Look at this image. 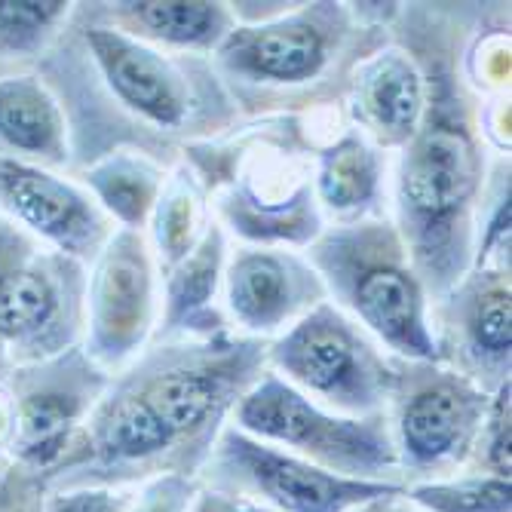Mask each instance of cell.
Segmentation results:
<instances>
[{
  "mask_svg": "<svg viewBox=\"0 0 512 512\" xmlns=\"http://www.w3.org/2000/svg\"><path fill=\"white\" fill-rule=\"evenodd\" d=\"M512 316H509V289L494 286L479 295V301L470 310V338L473 347L488 356V359H509V344H512Z\"/></svg>",
  "mask_w": 512,
  "mask_h": 512,
  "instance_id": "603a6c76",
  "label": "cell"
},
{
  "mask_svg": "<svg viewBox=\"0 0 512 512\" xmlns=\"http://www.w3.org/2000/svg\"><path fill=\"white\" fill-rule=\"evenodd\" d=\"M172 442L166 427L148 411V405L132 396L117 402L96 430V448L105 460H138L163 451Z\"/></svg>",
  "mask_w": 512,
  "mask_h": 512,
  "instance_id": "e0dca14e",
  "label": "cell"
},
{
  "mask_svg": "<svg viewBox=\"0 0 512 512\" xmlns=\"http://www.w3.org/2000/svg\"><path fill=\"white\" fill-rule=\"evenodd\" d=\"M411 500L430 512H509V479L485 476L421 485L411 491Z\"/></svg>",
  "mask_w": 512,
  "mask_h": 512,
  "instance_id": "ffe728a7",
  "label": "cell"
},
{
  "mask_svg": "<svg viewBox=\"0 0 512 512\" xmlns=\"http://www.w3.org/2000/svg\"><path fill=\"white\" fill-rule=\"evenodd\" d=\"M479 184V154L454 96L439 89L430 117L411 135L402 166V209L414 255L427 270L454 249Z\"/></svg>",
  "mask_w": 512,
  "mask_h": 512,
  "instance_id": "6da1fadb",
  "label": "cell"
},
{
  "mask_svg": "<svg viewBox=\"0 0 512 512\" xmlns=\"http://www.w3.org/2000/svg\"><path fill=\"white\" fill-rule=\"evenodd\" d=\"M240 424L264 439L307 451L310 457L341 470H381L393 460L387 439L359 421H335L310 405L283 381H264L240 405Z\"/></svg>",
  "mask_w": 512,
  "mask_h": 512,
  "instance_id": "3957f363",
  "label": "cell"
},
{
  "mask_svg": "<svg viewBox=\"0 0 512 512\" xmlns=\"http://www.w3.org/2000/svg\"><path fill=\"white\" fill-rule=\"evenodd\" d=\"M227 393V371L221 368H178L154 378L138 396L169 436L200 427Z\"/></svg>",
  "mask_w": 512,
  "mask_h": 512,
  "instance_id": "9a60e30c",
  "label": "cell"
},
{
  "mask_svg": "<svg viewBox=\"0 0 512 512\" xmlns=\"http://www.w3.org/2000/svg\"><path fill=\"white\" fill-rule=\"evenodd\" d=\"M83 411V390L74 378L59 381H34L16 405L13 417V454L31 470L56 463L71 442L74 424Z\"/></svg>",
  "mask_w": 512,
  "mask_h": 512,
  "instance_id": "7c38bea8",
  "label": "cell"
},
{
  "mask_svg": "<svg viewBox=\"0 0 512 512\" xmlns=\"http://www.w3.org/2000/svg\"><path fill=\"white\" fill-rule=\"evenodd\" d=\"M359 108L368 126L387 142H405L421 126L424 86L402 56H384L359 86Z\"/></svg>",
  "mask_w": 512,
  "mask_h": 512,
  "instance_id": "5bb4252c",
  "label": "cell"
},
{
  "mask_svg": "<svg viewBox=\"0 0 512 512\" xmlns=\"http://www.w3.org/2000/svg\"><path fill=\"white\" fill-rule=\"evenodd\" d=\"M89 184L99 191V197L108 203V209H114L129 224L142 221V215L151 203V194H154L151 175L138 172V166L129 160H108V163L96 166L89 172Z\"/></svg>",
  "mask_w": 512,
  "mask_h": 512,
  "instance_id": "7402d4cb",
  "label": "cell"
},
{
  "mask_svg": "<svg viewBox=\"0 0 512 512\" xmlns=\"http://www.w3.org/2000/svg\"><path fill=\"white\" fill-rule=\"evenodd\" d=\"M224 56L255 77L298 83L313 77L325 62V40L307 19H283L252 31L230 34Z\"/></svg>",
  "mask_w": 512,
  "mask_h": 512,
  "instance_id": "8fae6325",
  "label": "cell"
},
{
  "mask_svg": "<svg viewBox=\"0 0 512 512\" xmlns=\"http://www.w3.org/2000/svg\"><path fill=\"white\" fill-rule=\"evenodd\" d=\"M86 43L105 80L129 108L142 111L145 117L163 126L181 123L184 99L178 77L157 53L111 28H89Z\"/></svg>",
  "mask_w": 512,
  "mask_h": 512,
  "instance_id": "9c48e42d",
  "label": "cell"
},
{
  "mask_svg": "<svg viewBox=\"0 0 512 512\" xmlns=\"http://www.w3.org/2000/svg\"><path fill=\"white\" fill-rule=\"evenodd\" d=\"M224 454L261 494H267L286 512H344L356 503L396 494V488L390 485L356 482L325 473L304 460L276 454L273 448L249 442L237 433L224 439Z\"/></svg>",
  "mask_w": 512,
  "mask_h": 512,
  "instance_id": "8992f818",
  "label": "cell"
},
{
  "mask_svg": "<svg viewBox=\"0 0 512 512\" xmlns=\"http://www.w3.org/2000/svg\"><path fill=\"white\" fill-rule=\"evenodd\" d=\"M488 433V460L494 467V476L509 479V384L500 390L494 402Z\"/></svg>",
  "mask_w": 512,
  "mask_h": 512,
  "instance_id": "d4e9b609",
  "label": "cell"
},
{
  "mask_svg": "<svg viewBox=\"0 0 512 512\" xmlns=\"http://www.w3.org/2000/svg\"><path fill=\"white\" fill-rule=\"evenodd\" d=\"M68 13L62 0H0V53H31L53 34L56 22Z\"/></svg>",
  "mask_w": 512,
  "mask_h": 512,
  "instance_id": "44dd1931",
  "label": "cell"
},
{
  "mask_svg": "<svg viewBox=\"0 0 512 512\" xmlns=\"http://www.w3.org/2000/svg\"><path fill=\"white\" fill-rule=\"evenodd\" d=\"M368 252H359L347 240L335 252V279L353 310L375 329L390 347L405 356L436 359V341L424 319V295L417 279L399 264L393 246L384 249L375 237H365Z\"/></svg>",
  "mask_w": 512,
  "mask_h": 512,
  "instance_id": "277c9868",
  "label": "cell"
},
{
  "mask_svg": "<svg viewBox=\"0 0 512 512\" xmlns=\"http://www.w3.org/2000/svg\"><path fill=\"white\" fill-rule=\"evenodd\" d=\"M0 206L62 255H86L102 237L96 209L74 184L13 157H0Z\"/></svg>",
  "mask_w": 512,
  "mask_h": 512,
  "instance_id": "52a82bcc",
  "label": "cell"
},
{
  "mask_svg": "<svg viewBox=\"0 0 512 512\" xmlns=\"http://www.w3.org/2000/svg\"><path fill=\"white\" fill-rule=\"evenodd\" d=\"M230 307L249 329H273L292 310V276L273 255H243L230 270Z\"/></svg>",
  "mask_w": 512,
  "mask_h": 512,
  "instance_id": "2e32d148",
  "label": "cell"
},
{
  "mask_svg": "<svg viewBox=\"0 0 512 512\" xmlns=\"http://www.w3.org/2000/svg\"><path fill=\"white\" fill-rule=\"evenodd\" d=\"M77 267L65 255H25L0 286V347L19 362L46 359L74 338Z\"/></svg>",
  "mask_w": 512,
  "mask_h": 512,
  "instance_id": "7a4b0ae2",
  "label": "cell"
},
{
  "mask_svg": "<svg viewBox=\"0 0 512 512\" xmlns=\"http://www.w3.org/2000/svg\"><path fill=\"white\" fill-rule=\"evenodd\" d=\"M28 243L16 234V230L10 224H0V286H4L7 273L28 255ZM4 347H0V368H4Z\"/></svg>",
  "mask_w": 512,
  "mask_h": 512,
  "instance_id": "4316f807",
  "label": "cell"
},
{
  "mask_svg": "<svg viewBox=\"0 0 512 512\" xmlns=\"http://www.w3.org/2000/svg\"><path fill=\"white\" fill-rule=\"evenodd\" d=\"M378 184V166L371 151L359 138H344L329 154L322 157L319 169V191L322 200L338 212L359 209L371 200Z\"/></svg>",
  "mask_w": 512,
  "mask_h": 512,
  "instance_id": "ac0fdd59",
  "label": "cell"
},
{
  "mask_svg": "<svg viewBox=\"0 0 512 512\" xmlns=\"http://www.w3.org/2000/svg\"><path fill=\"white\" fill-rule=\"evenodd\" d=\"M10 430V414L4 411V408H0V436H4Z\"/></svg>",
  "mask_w": 512,
  "mask_h": 512,
  "instance_id": "f546056e",
  "label": "cell"
},
{
  "mask_svg": "<svg viewBox=\"0 0 512 512\" xmlns=\"http://www.w3.org/2000/svg\"><path fill=\"white\" fill-rule=\"evenodd\" d=\"M215 267H218V237H209L200 246V252L172 279L169 289L172 316H188L215 292Z\"/></svg>",
  "mask_w": 512,
  "mask_h": 512,
  "instance_id": "cb8c5ba5",
  "label": "cell"
},
{
  "mask_svg": "<svg viewBox=\"0 0 512 512\" xmlns=\"http://www.w3.org/2000/svg\"><path fill=\"white\" fill-rule=\"evenodd\" d=\"M172 221H175V218H172ZM178 221H181V224H191V206H188V203L181 206V218H178ZM160 237L166 240V246L175 249V246L184 243V230H181V227H169V230H160Z\"/></svg>",
  "mask_w": 512,
  "mask_h": 512,
  "instance_id": "f1b7e54d",
  "label": "cell"
},
{
  "mask_svg": "<svg viewBox=\"0 0 512 512\" xmlns=\"http://www.w3.org/2000/svg\"><path fill=\"white\" fill-rule=\"evenodd\" d=\"M273 359L298 384L341 405H368L381 387V371L371 362L368 347L332 307H319L298 322L276 344Z\"/></svg>",
  "mask_w": 512,
  "mask_h": 512,
  "instance_id": "5b68a950",
  "label": "cell"
},
{
  "mask_svg": "<svg viewBox=\"0 0 512 512\" xmlns=\"http://www.w3.org/2000/svg\"><path fill=\"white\" fill-rule=\"evenodd\" d=\"M43 512H117L108 491H71L56 494Z\"/></svg>",
  "mask_w": 512,
  "mask_h": 512,
  "instance_id": "484cf974",
  "label": "cell"
},
{
  "mask_svg": "<svg viewBox=\"0 0 512 512\" xmlns=\"http://www.w3.org/2000/svg\"><path fill=\"white\" fill-rule=\"evenodd\" d=\"M482 396L463 381H439L414 393L402 408V445L417 463H439L467 445L479 424Z\"/></svg>",
  "mask_w": 512,
  "mask_h": 512,
  "instance_id": "30bf717a",
  "label": "cell"
},
{
  "mask_svg": "<svg viewBox=\"0 0 512 512\" xmlns=\"http://www.w3.org/2000/svg\"><path fill=\"white\" fill-rule=\"evenodd\" d=\"M92 347L102 359L126 356L145 329L148 313V267L129 234H123L99 264L92 283Z\"/></svg>",
  "mask_w": 512,
  "mask_h": 512,
  "instance_id": "ba28073f",
  "label": "cell"
},
{
  "mask_svg": "<svg viewBox=\"0 0 512 512\" xmlns=\"http://www.w3.org/2000/svg\"><path fill=\"white\" fill-rule=\"evenodd\" d=\"M22 512H25V509H22Z\"/></svg>",
  "mask_w": 512,
  "mask_h": 512,
  "instance_id": "4dcf8cb0",
  "label": "cell"
},
{
  "mask_svg": "<svg viewBox=\"0 0 512 512\" xmlns=\"http://www.w3.org/2000/svg\"><path fill=\"white\" fill-rule=\"evenodd\" d=\"M197 512H267V509L252 506L246 500H230V497H221V494H206L200 500Z\"/></svg>",
  "mask_w": 512,
  "mask_h": 512,
  "instance_id": "83f0119b",
  "label": "cell"
},
{
  "mask_svg": "<svg viewBox=\"0 0 512 512\" xmlns=\"http://www.w3.org/2000/svg\"><path fill=\"white\" fill-rule=\"evenodd\" d=\"M132 16L154 37L169 43H212L227 25V13L218 4H184V0L132 4Z\"/></svg>",
  "mask_w": 512,
  "mask_h": 512,
  "instance_id": "d6986e66",
  "label": "cell"
},
{
  "mask_svg": "<svg viewBox=\"0 0 512 512\" xmlns=\"http://www.w3.org/2000/svg\"><path fill=\"white\" fill-rule=\"evenodd\" d=\"M0 142L28 157L65 160V123L56 99L31 77L0 80Z\"/></svg>",
  "mask_w": 512,
  "mask_h": 512,
  "instance_id": "4fadbf2b",
  "label": "cell"
}]
</instances>
